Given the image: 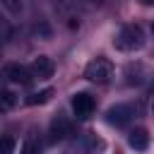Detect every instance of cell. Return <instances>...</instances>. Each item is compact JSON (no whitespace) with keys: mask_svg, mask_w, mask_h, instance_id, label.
I'll use <instances>...</instances> for the list:
<instances>
[{"mask_svg":"<svg viewBox=\"0 0 154 154\" xmlns=\"http://www.w3.org/2000/svg\"><path fill=\"white\" fill-rule=\"evenodd\" d=\"M142 43H144V34H142V26L137 24H125L116 38V48L120 51H137L142 48Z\"/></svg>","mask_w":154,"mask_h":154,"instance_id":"6da1fadb","label":"cell"},{"mask_svg":"<svg viewBox=\"0 0 154 154\" xmlns=\"http://www.w3.org/2000/svg\"><path fill=\"white\" fill-rule=\"evenodd\" d=\"M111 72H113V67H111V63L106 60V58H96V60H91L87 67H84V77L89 79V82H108V77H111Z\"/></svg>","mask_w":154,"mask_h":154,"instance_id":"7a4b0ae2","label":"cell"},{"mask_svg":"<svg viewBox=\"0 0 154 154\" xmlns=\"http://www.w3.org/2000/svg\"><path fill=\"white\" fill-rule=\"evenodd\" d=\"M135 113H137L135 103H116V106H111L106 111V120L111 125H125V123H130L135 118Z\"/></svg>","mask_w":154,"mask_h":154,"instance_id":"3957f363","label":"cell"},{"mask_svg":"<svg viewBox=\"0 0 154 154\" xmlns=\"http://www.w3.org/2000/svg\"><path fill=\"white\" fill-rule=\"evenodd\" d=\"M94 108H96V103H94V96H91V94L77 91V94L72 96V111H75V116H77L79 120H87V118L94 113Z\"/></svg>","mask_w":154,"mask_h":154,"instance_id":"277c9868","label":"cell"},{"mask_svg":"<svg viewBox=\"0 0 154 154\" xmlns=\"http://www.w3.org/2000/svg\"><path fill=\"white\" fill-rule=\"evenodd\" d=\"M2 77L12 84H29L31 82V70L19 65V63H10V65L2 67Z\"/></svg>","mask_w":154,"mask_h":154,"instance_id":"5b68a950","label":"cell"},{"mask_svg":"<svg viewBox=\"0 0 154 154\" xmlns=\"http://www.w3.org/2000/svg\"><path fill=\"white\" fill-rule=\"evenodd\" d=\"M29 70H31L34 77L48 79V77H53V72H55V63H53L48 55H38V58H34V63H31Z\"/></svg>","mask_w":154,"mask_h":154,"instance_id":"8992f818","label":"cell"},{"mask_svg":"<svg viewBox=\"0 0 154 154\" xmlns=\"http://www.w3.org/2000/svg\"><path fill=\"white\" fill-rule=\"evenodd\" d=\"M128 144H130L135 152H144V149L149 147V135H147V130H142V128L130 130V135H128Z\"/></svg>","mask_w":154,"mask_h":154,"instance_id":"52a82bcc","label":"cell"},{"mask_svg":"<svg viewBox=\"0 0 154 154\" xmlns=\"http://www.w3.org/2000/svg\"><path fill=\"white\" fill-rule=\"evenodd\" d=\"M51 132H53L58 140H63V137H70V135H72V125H70V120H67V118L58 116V118L51 123Z\"/></svg>","mask_w":154,"mask_h":154,"instance_id":"ba28073f","label":"cell"},{"mask_svg":"<svg viewBox=\"0 0 154 154\" xmlns=\"http://www.w3.org/2000/svg\"><path fill=\"white\" fill-rule=\"evenodd\" d=\"M14 103H17L14 91H10V89H0V113L12 111V108H14Z\"/></svg>","mask_w":154,"mask_h":154,"instance_id":"9c48e42d","label":"cell"},{"mask_svg":"<svg viewBox=\"0 0 154 154\" xmlns=\"http://www.w3.org/2000/svg\"><path fill=\"white\" fill-rule=\"evenodd\" d=\"M51 96H53V89H43V91L31 94V96H29V103H31V106H36V103H46Z\"/></svg>","mask_w":154,"mask_h":154,"instance_id":"30bf717a","label":"cell"},{"mask_svg":"<svg viewBox=\"0 0 154 154\" xmlns=\"http://www.w3.org/2000/svg\"><path fill=\"white\" fill-rule=\"evenodd\" d=\"M14 147H17V140L14 137H10V135L0 137V154H12Z\"/></svg>","mask_w":154,"mask_h":154,"instance_id":"8fae6325","label":"cell"},{"mask_svg":"<svg viewBox=\"0 0 154 154\" xmlns=\"http://www.w3.org/2000/svg\"><path fill=\"white\" fill-rule=\"evenodd\" d=\"M2 5H5L10 12H19V10H22V2H19V0H2Z\"/></svg>","mask_w":154,"mask_h":154,"instance_id":"7c38bea8","label":"cell"},{"mask_svg":"<svg viewBox=\"0 0 154 154\" xmlns=\"http://www.w3.org/2000/svg\"><path fill=\"white\" fill-rule=\"evenodd\" d=\"M142 2H144V5H154V0H142Z\"/></svg>","mask_w":154,"mask_h":154,"instance_id":"4fadbf2b","label":"cell"},{"mask_svg":"<svg viewBox=\"0 0 154 154\" xmlns=\"http://www.w3.org/2000/svg\"><path fill=\"white\" fill-rule=\"evenodd\" d=\"M152 113H154V101H152Z\"/></svg>","mask_w":154,"mask_h":154,"instance_id":"5bb4252c","label":"cell"},{"mask_svg":"<svg viewBox=\"0 0 154 154\" xmlns=\"http://www.w3.org/2000/svg\"><path fill=\"white\" fill-rule=\"evenodd\" d=\"M152 36H154V24H152Z\"/></svg>","mask_w":154,"mask_h":154,"instance_id":"9a60e30c","label":"cell"}]
</instances>
